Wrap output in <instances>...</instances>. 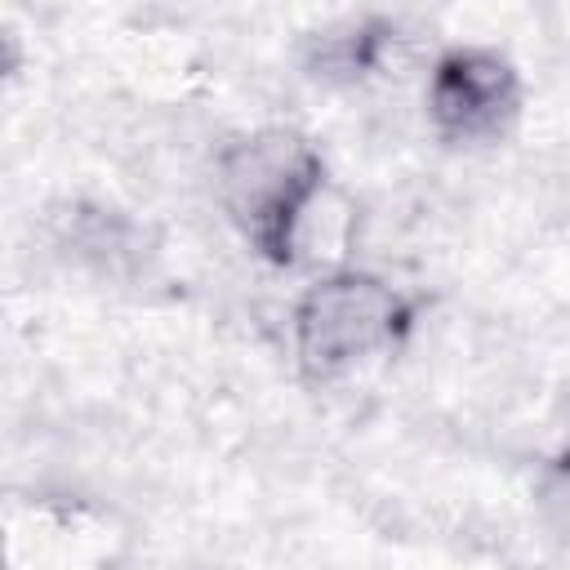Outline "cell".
I'll return each instance as SVG.
<instances>
[{
	"instance_id": "cell-2",
	"label": "cell",
	"mask_w": 570,
	"mask_h": 570,
	"mask_svg": "<svg viewBox=\"0 0 570 570\" xmlns=\"http://www.w3.org/2000/svg\"><path fill=\"white\" fill-rule=\"evenodd\" d=\"M414 303L370 272L316 281L294 307V356L303 379L330 383L405 343Z\"/></svg>"
},
{
	"instance_id": "cell-3",
	"label": "cell",
	"mask_w": 570,
	"mask_h": 570,
	"mask_svg": "<svg viewBox=\"0 0 570 570\" xmlns=\"http://www.w3.org/2000/svg\"><path fill=\"white\" fill-rule=\"evenodd\" d=\"M428 111L436 129L454 142H494L512 129L521 111V76L494 49H445L432 67Z\"/></svg>"
},
{
	"instance_id": "cell-1",
	"label": "cell",
	"mask_w": 570,
	"mask_h": 570,
	"mask_svg": "<svg viewBox=\"0 0 570 570\" xmlns=\"http://www.w3.org/2000/svg\"><path fill=\"white\" fill-rule=\"evenodd\" d=\"M325 183L321 151L294 129H258L223 151L218 191L227 218L258 258L289 267L307 205Z\"/></svg>"
}]
</instances>
